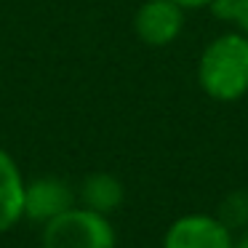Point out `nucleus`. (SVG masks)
<instances>
[{"mask_svg":"<svg viewBox=\"0 0 248 248\" xmlns=\"http://www.w3.org/2000/svg\"><path fill=\"white\" fill-rule=\"evenodd\" d=\"M40 243L43 248H115L118 235L109 216L78 203L43 224Z\"/></svg>","mask_w":248,"mask_h":248,"instance_id":"2","label":"nucleus"},{"mask_svg":"<svg viewBox=\"0 0 248 248\" xmlns=\"http://www.w3.org/2000/svg\"><path fill=\"white\" fill-rule=\"evenodd\" d=\"M123 198H125L123 182L107 171H96L91 176H86L80 189H78V203L96 211V214H104V216L118 211L123 205Z\"/></svg>","mask_w":248,"mask_h":248,"instance_id":"7","label":"nucleus"},{"mask_svg":"<svg viewBox=\"0 0 248 248\" xmlns=\"http://www.w3.org/2000/svg\"><path fill=\"white\" fill-rule=\"evenodd\" d=\"M230 227L219 216L187 214L176 219L163 235V248H232Z\"/></svg>","mask_w":248,"mask_h":248,"instance_id":"3","label":"nucleus"},{"mask_svg":"<svg viewBox=\"0 0 248 248\" xmlns=\"http://www.w3.org/2000/svg\"><path fill=\"white\" fill-rule=\"evenodd\" d=\"M24 173L8 150L0 147V232H8L24 219Z\"/></svg>","mask_w":248,"mask_h":248,"instance_id":"6","label":"nucleus"},{"mask_svg":"<svg viewBox=\"0 0 248 248\" xmlns=\"http://www.w3.org/2000/svg\"><path fill=\"white\" fill-rule=\"evenodd\" d=\"M72 205H78V192L59 176H38L24 187V219L40 227L70 211Z\"/></svg>","mask_w":248,"mask_h":248,"instance_id":"4","label":"nucleus"},{"mask_svg":"<svg viewBox=\"0 0 248 248\" xmlns=\"http://www.w3.org/2000/svg\"><path fill=\"white\" fill-rule=\"evenodd\" d=\"M221 221H224L227 227L232 224H246L248 221V192H235L230 195V198L224 200V205H221Z\"/></svg>","mask_w":248,"mask_h":248,"instance_id":"9","label":"nucleus"},{"mask_svg":"<svg viewBox=\"0 0 248 248\" xmlns=\"http://www.w3.org/2000/svg\"><path fill=\"white\" fill-rule=\"evenodd\" d=\"M232 248H248V227L240 232V237H237V240L232 243Z\"/></svg>","mask_w":248,"mask_h":248,"instance_id":"11","label":"nucleus"},{"mask_svg":"<svg viewBox=\"0 0 248 248\" xmlns=\"http://www.w3.org/2000/svg\"><path fill=\"white\" fill-rule=\"evenodd\" d=\"M211 11L221 22H232L240 30V35L248 38V0H214Z\"/></svg>","mask_w":248,"mask_h":248,"instance_id":"8","label":"nucleus"},{"mask_svg":"<svg viewBox=\"0 0 248 248\" xmlns=\"http://www.w3.org/2000/svg\"><path fill=\"white\" fill-rule=\"evenodd\" d=\"M173 3H176V6H182L184 11H187V8L192 11V8H205V6L211 8V3H214V0H173Z\"/></svg>","mask_w":248,"mask_h":248,"instance_id":"10","label":"nucleus"},{"mask_svg":"<svg viewBox=\"0 0 248 248\" xmlns=\"http://www.w3.org/2000/svg\"><path fill=\"white\" fill-rule=\"evenodd\" d=\"M198 83L216 102H235L248 93V38L219 35L205 46L198 64Z\"/></svg>","mask_w":248,"mask_h":248,"instance_id":"1","label":"nucleus"},{"mask_svg":"<svg viewBox=\"0 0 248 248\" xmlns=\"http://www.w3.org/2000/svg\"><path fill=\"white\" fill-rule=\"evenodd\" d=\"M184 27V8L173 0H147L134 16V30L141 38V43L152 48L173 43L182 35Z\"/></svg>","mask_w":248,"mask_h":248,"instance_id":"5","label":"nucleus"}]
</instances>
